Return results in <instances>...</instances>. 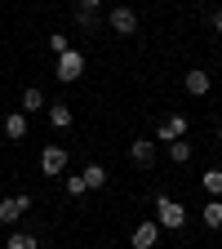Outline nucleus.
I'll return each instance as SVG.
<instances>
[{"label":"nucleus","mask_w":222,"mask_h":249,"mask_svg":"<svg viewBox=\"0 0 222 249\" xmlns=\"http://www.w3.org/2000/svg\"><path fill=\"white\" fill-rule=\"evenodd\" d=\"M5 138H27V111H14V116H5Z\"/></svg>","instance_id":"obj_10"},{"label":"nucleus","mask_w":222,"mask_h":249,"mask_svg":"<svg viewBox=\"0 0 222 249\" xmlns=\"http://www.w3.org/2000/svg\"><path fill=\"white\" fill-rule=\"evenodd\" d=\"M155 240H160V227L155 223H138L134 227V249H155Z\"/></svg>","instance_id":"obj_9"},{"label":"nucleus","mask_w":222,"mask_h":249,"mask_svg":"<svg viewBox=\"0 0 222 249\" xmlns=\"http://www.w3.org/2000/svg\"><path fill=\"white\" fill-rule=\"evenodd\" d=\"M80 71H85V53H76V49H67V53H58V67H53V76H58L62 85H71V80H80Z\"/></svg>","instance_id":"obj_2"},{"label":"nucleus","mask_w":222,"mask_h":249,"mask_svg":"<svg viewBox=\"0 0 222 249\" xmlns=\"http://www.w3.org/2000/svg\"><path fill=\"white\" fill-rule=\"evenodd\" d=\"M129 160H134L138 169H151V165H155V142H147V138H134V147H129Z\"/></svg>","instance_id":"obj_7"},{"label":"nucleus","mask_w":222,"mask_h":249,"mask_svg":"<svg viewBox=\"0 0 222 249\" xmlns=\"http://www.w3.org/2000/svg\"><path fill=\"white\" fill-rule=\"evenodd\" d=\"M182 134H187V116H165L155 124V142H178Z\"/></svg>","instance_id":"obj_5"},{"label":"nucleus","mask_w":222,"mask_h":249,"mask_svg":"<svg viewBox=\"0 0 222 249\" xmlns=\"http://www.w3.org/2000/svg\"><path fill=\"white\" fill-rule=\"evenodd\" d=\"M205 227H222V200H205Z\"/></svg>","instance_id":"obj_13"},{"label":"nucleus","mask_w":222,"mask_h":249,"mask_svg":"<svg viewBox=\"0 0 222 249\" xmlns=\"http://www.w3.org/2000/svg\"><path fill=\"white\" fill-rule=\"evenodd\" d=\"M182 85H187V93H196V98H205V93L213 89V76L196 67V71H187V80H182Z\"/></svg>","instance_id":"obj_8"},{"label":"nucleus","mask_w":222,"mask_h":249,"mask_svg":"<svg viewBox=\"0 0 222 249\" xmlns=\"http://www.w3.org/2000/svg\"><path fill=\"white\" fill-rule=\"evenodd\" d=\"M213 31H218V36H222V9L213 14Z\"/></svg>","instance_id":"obj_22"},{"label":"nucleus","mask_w":222,"mask_h":249,"mask_svg":"<svg viewBox=\"0 0 222 249\" xmlns=\"http://www.w3.org/2000/svg\"><path fill=\"white\" fill-rule=\"evenodd\" d=\"M62 187H67V196H85V192H89V187H85V178H80V174H71V178H67V182H62Z\"/></svg>","instance_id":"obj_18"},{"label":"nucleus","mask_w":222,"mask_h":249,"mask_svg":"<svg viewBox=\"0 0 222 249\" xmlns=\"http://www.w3.org/2000/svg\"><path fill=\"white\" fill-rule=\"evenodd\" d=\"M107 22H111L116 36H134V31H138V14H134V5H116Z\"/></svg>","instance_id":"obj_3"},{"label":"nucleus","mask_w":222,"mask_h":249,"mask_svg":"<svg viewBox=\"0 0 222 249\" xmlns=\"http://www.w3.org/2000/svg\"><path fill=\"white\" fill-rule=\"evenodd\" d=\"M169 160H173V165H187V160H191V142H182V138L169 142Z\"/></svg>","instance_id":"obj_15"},{"label":"nucleus","mask_w":222,"mask_h":249,"mask_svg":"<svg viewBox=\"0 0 222 249\" xmlns=\"http://www.w3.org/2000/svg\"><path fill=\"white\" fill-rule=\"evenodd\" d=\"M49 49H53V53H67V49H71V40L58 31V36H49Z\"/></svg>","instance_id":"obj_20"},{"label":"nucleus","mask_w":222,"mask_h":249,"mask_svg":"<svg viewBox=\"0 0 222 249\" xmlns=\"http://www.w3.org/2000/svg\"><path fill=\"white\" fill-rule=\"evenodd\" d=\"M98 5L102 0H76V9H85V14H98Z\"/></svg>","instance_id":"obj_21"},{"label":"nucleus","mask_w":222,"mask_h":249,"mask_svg":"<svg viewBox=\"0 0 222 249\" xmlns=\"http://www.w3.org/2000/svg\"><path fill=\"white\" fill-rule=\"evenodd\" d=\"M27 209H31V196H9V200H0V223H5V227H14Z\"/></svg>","instance_id":"obj_6"},{"label":"nucleus","mask_w":222,"mask_h":249,"mask_svg":"<svg viewBox=\"0 0 222 249\" xmlns=\"http://www.w3.org/2000/svg\"><path fill=\"white\" fill-rule=\"evenodd\" d=\"M5 249H36V236H27V231H14L5 240Z\"/></svg>","instance_id":"obj_17"},{"label":"nucleus","mask_w":222,"mask_h":249,"mask_svg":"<svg viewBox=\"0 0 222 249\" xmlns=\"http://www.w3.org/2000/svg\"><path fill=\"white\" fill-rule=\"evenodd\" d=\"M22 107H27V111H40V107H45L40 85H27V89H22Z\"/></svg>","instance_id":"obj_12"},{"label":"nucleus","mask_w":222,"mask_h":249,"mask_svg":"<svg viewBox=\"0 0 222 249\" xmlns=\"http://www.w3.org/2000/svg\"><path fill=\"white\" fill-rule=\"evenodd\" d=\"M205 192L213 200H222V169H205Z\"/></svg>","instance_id":"obj_14"},{"label":"nucleus","mask_w":222,"mask_h":249,"mask_svg":"<svg viewBox=\"0 0 222 249\" xmlns=\"http://www.w3.org/2000/svg\"><path fill=\"white\" fill-rule=\"evenodd\" d=\"M71 120H76V116H71L67 103H53V107H49V124H53V129H67Z\"/></svg>","instance_id":"obj_11"},{"label":"nucleus","mask_w":222,"mask_h":249,"mask_svg":"<svg viewBox=\"0 0 222 249\" xmlns=\"http://www.w3.org/2000/svg\"><path fill=\"white\" fill-rule=\"evenodd\" d=\"M80 178H85V187H107V169H102V165H89Z\"/></svg>","instance_id":"obj_16"},{"label":"nucleus","mask_w":222,"mask_h":249,"mask_svg":"<svg viewBox=\"0 0 222 249\" xmlns=\"http://www.w3.org/2000/svg\"><path fill=\"white\" fill-rule=\"evenodd\" d=\"M40 169H45L49 178L67 174V147H58V142H53V147H45V151H40Z\"/></svg>","instance_id":"obj_4"},{"label":"nucleus","mask_w":222,"mask_h":249,"mask_svg":"<svg viewBox=\"0 0 222 249\" xmlns=\"http://www.w3.org/2000/svg\"><path fill=\"white\" fill-rule=\"evenodd\" d=\"M76 27H80V31H93V27H98V18L85 14V9H76Z\"/></svg>","instance_id":"obj_19"},{"label":"nucleus","mask_w":222,"mask_h":249,"mask_svg":"<svg viewBox=\"0 0 222 249\" xmlns=\"http://www.w3.org/2000/svg\"><path fill=\"white\" fill-rule=\"evenodd\" d=\"M182 223H187V209H182L178 200H169V196H155V227L178 231Z\"/></svg>","instance_id":"obj_1"}]
</instances>
